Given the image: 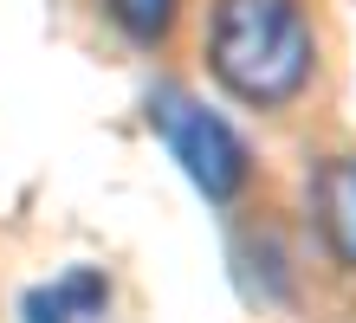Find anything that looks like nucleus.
I'll return each mask as SVG.
<instances>
[{
    "label": "nucleus",
    "instance_id": "f257e3e1",
    "mask_svg": "<svg viewBox=\"0 0 356 323\" xmlns=\"http://www.w3.org/2000/svg\"><path fill=\"white\" fill-rule=\"evenodd\" d=\"M207 72L246 110H285L318 78V26L305 0H214Z\"/></svg>",
    "mask_w": 356,
    "mask_h": 323
},
{
    "label": "nucleus",
    "instance_id": "f03ea898",
    "mask_svg": "<svg viewBox=\"0 0 356 323\" xmlns=\"http://www.w3.org/2000/svg\"><path fill=\"white\" fill-rule=\"evenodd\" d=\"M149 123L162 129V142H169V156L181 162V175L195 181L214 207H227V201L246 194V181H253V156H246L240 129L227 123V117H214L207 103L181 97V91H156L149 97Z\"/></svg>",
    "mask_w": 356,
    "mask_h": 323
},
{
    "label": "nucleus",
    "instance_id": "7ed1b4c3",
    "mask_svg": "<svg viewBox=\"0 0 356 323\" xmlns=\"http://www.w3.org/2000/svg\"><path fill=\"white\" fill-rule=\"evenodd\" d=\"M311 233L330 265L356 278V149H337L311 168Z\"/></svg>",
    "mask_w": 356,
    "mask_h": 323
},
{
    "label": "nucleus",
    "instance_id": "20e7f679",
    "mask_svg": "<svg viewBox=\"0 0 356 323\" xmlns=\"http://www.w3.org/2000/svg\"><path fill=\"white\" fill-rule=\"evenodd\" d=\"M104 317H111V278L91 265H72L52 285H33L19 304V323H104Z\"/></svg>",
    "mask_w": 356,
    "mask_h": 323
},
{
    "label": "nucleus",
    "instance_id": "39448f33",
    "mask_svg": "<svg viewBox=\"0 0 356 323\" xmlns=\"http://www.w3.org/2000/svg\"><path fill=\"white\" fill-rule=\"evenodd\" d=\"M97 7L130 46H169V33L181 19V0H97Z\"/></svg>",
    "mask_w": 356,
    "mask_h": 323
}]
</instances>
